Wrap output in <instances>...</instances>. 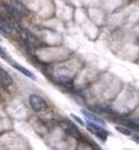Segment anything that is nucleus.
I'll return each instance as SVG.
<instances>
[{"mask_svg": "<svg viewBox=\"0 0 139 150\" xmlns=\"http://www.w3.org/2000/svg\"><path fill=\"white\" fill-rule=\"evenodd\" d=\"M13 84L12 77L8 75V72L6 70H4L2 68H0V85L4 87H8Z\"/></svg>", "mask_w": 139, "mask_h": 150, "instance_id": "obj_5", "label": "nucleus"}, {"mask_svg": "<svg viewBox=\"0 0 139 150\" xmlns=\"http://www.w3.org/2000/svg\"><path fill=\"white\" fill-rule=\"evenodd\" d=\"M29 103H30L31 109L35 112H43L47 109V103L41 96H39L37 94H31L29 96Z\"/></svg>", "mask_w": 139, "mask_h": 150, "instance_id": "obj_2", "label": "nucleus"}, {"mask_svg": "<svg viewBox=\"0 0 139 150\" xmlns=\"http://www.w3.org/2000/svg\"><path fill=\"white\" fill-rule=\"evenodd\" d=\"M59 126L64 131V133L68 134L69 137L79 139L81 135H82L81 132H79V129L77 128V126H75L71 122H69V120H61L59 123Z\"/></svg>", "mask_w": 139, "mask_h": 150, "instance_id": "obj_4", "label": "nucleus"}, {"mask_svg": "<svg viewBox=\"0 0 139 150\" xmlns=\"http://www.w3.org/2000/svg\"><path fill=\"white\" fill-rule=\"evenodd\" d=\"M82 113H83V116L88 119V120H90V122H93V123H97V124H100V125H105V122L101 119V118H99L98 116H96L94 113L90 112V111H86V110H82Z\"/></svg>", "mask_w": 139, "mask_h": 150, "instance_id": "obj_7", "label": "nucleus"}, {"mask_svg": "<svg viewBox=\"0 0 139 150\" xmlns=\"http://www.w3.org/2000/svg\"><path fill=\"white\" fill-rule=\"evenodd\" d=\"M132 140L136 141V142H139V137L138 135H135V137H132Z\"/></svg>", "mask_w": 139, "mask_h": 150, "instance_id": "obj_12", "label": "nucleus"}, {"mask_svg": "<svg viewBox=\"0 0 139 150\" xmlns=\"http://www.w3.org/2000/svg\"><path fill=\"white\" fill-rule=\"evenodd\" d=\"M86 125H88V129H90L93 134H96L102 142H105V141L107 140V137L109 135V133L102 127V125L97 124V123H93V122H90V120L86 122Z\"/></svg>", "mask_w": 139, "mask_h": 150, "instance_id": "obj_3", "label": "nucleus"}, {"mask_svg": "<svg viewBox=\"0 0 139 150\" xmlns=\"http://www.w3.org/2000/svg\"><path fill=\"white\" fill-rule=\"evenodd\" d=\"M12 31V25L9 24L5 18L0 17V33H2L4 36H8Z\"/></svg>", "mask_w": 139, "mask_h": 150, "instance_id": "obj_8", "label": "nucleus"}, {"mask_svg": "<svg viewBox=\"0 0 139 150\" xmlns=\"http://www.w3.org/2000/svg\"><path fill=\"white\" fill-rule=\"evenodd\" d=\"M0 57L1 59H6L7 57V54H6V50H4L1 46H0Z\"/></svg>", "mask_w": 139, "mask_h": 150, "instance_id": "obj_11", "label": "nucleus"}, {"mask_svg": "<svg viewBox=\"0 0 139 150\" xmlns=\"http://www.w3.org/2000/svg\"><path fill=\"white\" fill-rule=\"evenodd\" d=\"M70 117H73V119H74L75 122H77V123H78V124H79L81 126L84 125V122H83V120H82V119H81L79 117H77L76 115H74V113H71V115H70Z\"/></svg>", "mask_w": 139, "mask_h": 150, "instance_id": "obj_10", "label": "nucleus"}, {"mask_svg": "<svg viewBox=\"0 0 139 150\" xmlns=\"http://www.w3.org/2000/svg\"><path fill=\"white\" fill-rule=\"evenodd\" d=\"M12 65L16 69V70H19L21 74H23L25 77H28V78H30V79H32V80H36L37 78H36V76L34 75V72H31L30 70H28L26 68L24 67H22V65H20V64H17V63H15L14 61L12 62Z\"/></svg>", "mask_w": 139, "mask_h": 150, "instance_id": "obj_6", "label": "nucleus"}, {"mask_svg": "<svg viewBox=\"0 0 139 150\" xmlns=\"http://www.w3.org/2000/svg\"><path fill=\"white\" fill-rule=\"evenodd\" d=\"M6 9L8 11V13L12 15L13 17H15L16 20H20L22 17H24L28 14V9L24 5L17 0H12L9 1V4L6 6Z\"/></svg>", "mask_w": 139, "mask_h": 150, "instance_id": "obj_1", "label": "nucleus"}, {"mask_svg": "<svg viewBox=\"0 0 139 150\" xmlns=\"http://www.w3.org/2000/svg\"><path fill=\"white\" fill-rule=\"evenodd\" d=\"M116 131L120 132V133L123 134V135H131V134H132V132H131L130 129H128L125 127H122V126H116Z\"/></svg>", "mask_w": 139, "mask_h": 150, "instance_id": "obj_9", "label": "nucleus"}]
</instances>
